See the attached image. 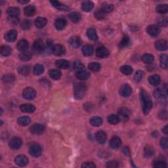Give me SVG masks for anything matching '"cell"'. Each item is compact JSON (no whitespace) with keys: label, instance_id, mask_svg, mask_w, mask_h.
I'll list each match as a JSON object with an SVG mask.
<instances>
[{"label":"cell","instance_id":"obj_1","mask_svg":"<svg viewBox=\"0 0 168 168\" xmlns=\"http://www.w3.org/2000/svg\"><path fill=\"white\" fill-rule=\"evenodd\" d=\"M140 96L143 112L145 114H148L152 107V103L151 97L144 89L140 90Z\"/></svg>","mask_w":168,"mask_h":168},{"label":"cell","instance_id":"obj_2","mask_svg":"<svg viewBox=\"0 0 168 168\" xmlns=\"http://www.w3.org/2000/svg\"><path fill=\"white\" fill-rule=\"evenodd\" d=\"M87 92V87L85 84L82 83L76 84L74 88V95L78 100H80L85 96Z\"/></svg>","mask_w":168,"mask_h":168},{"label":"cell","instance_id":"obj_3","mask_svg":"<svg viewBox=\"0 0 168 168\" xmlns=\"http://www.w3.org/2000/svg\"><path fill=\"white\" fill-rule=\"evenodd\" d=\"M36 91L32 87H26L23 91V97L26 100H31L36 97Z\"/></svg>","mask_w":168,"mask_h":168},{"label":"cell","instance_id":"obj_4","mask_svg":"<svg viewBox=\"0 0 168 168\" xmlns=\"http://www.w3.org/2000/svg\"><path fill=\"white\" fill-rule=\"evenodd\" d=\"M42 150L38 144H32L29 147V153L33 157H38L41 154Z\"/></svg>","mask_w":168,"mask_h":168},{"label":"cell","instance_id":"obj_5","mask_svg":"<svg viewBox=\"0 0 168 168\" xmlns=\"http://www.w3.org/2000/svg\"><path fill=\"white\" fill-rule=\"evenodd\" d=\"M131 93H132V88L129 84H124L121 85L120 89V94L121 96L127 98L131 95Z\"/></svg>","mask_w":168,"mask_h":168},{"label":"cell","instance_id":"obj_6","mask_svg":"<svg viewBox=\"0 0 168 168\" xmlns=\"http://www.w3.org/2000/svg\"><path fill=\"white\" fill-rule=\"evenodd\" d=\"M146 32L152 37L155 38L159 35L160 32V27L156 24H151L146 28Z\"/></svg>","mask_w":168,"mask_h":168},{"label":"cell","instance_id":"obj_7","mask_svg":"<svg viewBox=\"0 0 168 168\" xmlns=\"http://www.w3.org/2000/svg\"><path fill=\"white\" fill-rule=\"evenodd\" d=\"M23 145V140L19 137H15L12 138L9 143V145L10 148L13 150H17L21 147Z\"/></svg>","mask_w":168,"mask_h":168},{"label":"cell","instance_id":"obj_8","mask_svg":"<svg viewBox=\"0 0 168 168\" xmlns=\"http://www.w3.org/2000/svg\"><path fill=\"white\" fill-rule=\"evenodd\" d=\"M154 96L156 99L161 100V102L166 101L167 99V93L165 90L161 89V88L156 89L154 92Z\"/></svg>","mask_w":168,"mask_h":168},{"label":"cell","instance_id":"obj_9","mask_svg":"<svg viewBox=\"0 0 168 168\" xmlns=\"http://www.w3.org/2000/svg\"><path fill=\"white\" fill-rule=\"evenodd\" d=\"M52 52L54 55L57 56H61L65 55L66 53V49L63 45L60 44H56L52 47Z\"/></svg>","mask_w":168,"mask_h":168},{"label":"cell","instance_id":"obj_10","mask_svg":"<svg viewBox=\"0 0 168 168\" xmlns=\"http://www.w3.org/2000/svg\"><path fill=\"white\" fill-rule=\"evenodd\" d=\"M130 112L126 108L122 107L120 109L118 112V117L120 118V121H127L129 118Z\"/></svg>","mask_w":168,"mask_h":168},{"label":"cell","instance_id":"obj_11","mask_svg":"<svg viewBox=\"0 0 168 168\" xmlns=\"http://www.w3.org/2000/svg\"><path fill=\"white\" fill-rule=\"evenodd\" d=\"M45 129L44 126L41 124H35L30 127V132L33 135H41L44 133Z\"/></svg>","mask_w":168,"mask_h":168},{"label":"cell","instance_id":"obj_12","mask_svg":"<svg viewBox=\"0 0 168 168\" xmlns=\"http://www.w3.org/2000/svg\"><path fill=\"white\" fill-rule=\"evenodd\" d=\"M15 162L20 167L26 166L28 163V160L24 155H19L15 158Z\"/></svg>","mask_w":168,"mask_h":168},{"label":"cell","instance_id":"obj_13","mask_svg":"<svg viewBox=\"0 0 168 168\" xmlns=\"http://www.w3.org/2000/svg\"><path fill=\"white\" fill-rule=\"evenodd\" d=\"M96 55L97 57L101 58V59H104V58H106L109 55V51L105 47L100 46L99 47L96 49Z\"/></svg>","mask_w":168,"mask_h":168},{"label":"cell","instance_id":"obj_14","mask_svg":"<svg viewBox=\"0 0 168 168\" xmlns=\"http://www.w3.org/2000/svg\"><path fill=\"white\" fill-rule=\"evenodd\" d=\"M17 32L15 30H9L5 35V39L8 42H13L17 39Z\"/></svg>","mask_w":168,"mask_h":168},{"label":"cell","instance_id":"obj_15","mask_svg":"<svg viewBox=\"0 0 168 168\" xmlns=\"http://www.w3.org/2000/svg\"><path fill=\"white\" fill-rule=\"evenodd\" d=\"M109 145L113 149H118L121 145V140L118 137H113L110 140Z\"/></svg>","mask_w":168,"mask_h":168},{"label":"cell","instance_id":"obj_16","mask_svg":"<svg viewBox=\"0 0 168 168\" xmlns=\"http://www.w3.org/2000/svg\"><path fill=\"white\" fill-rule=\"evenodd\" d=\"M155 47L158 51H166L167 49V42L164 39H159L156 42Z\"/></svg>","mask_w":168,"mask_h":168},{"label":"cell","instance_id":"obj_17","mask_svg":"<svg viewBox=\"0 0 168 168\" xmlns=\"http://www.w3.org/2000/svg\"><path fill=\"white\" fill-rule=\"evenodd\" d=\"M20 110L24 113H32L36 111V107L31 104H23L20 106Z\"/></svg>","mask_w":168,"mask_h":168},{"label":"cell","instance_id":"obj_18","mask_svg":"<svg viewBox=\"0 0 168 168\" xmlns=\"http://www.w3.org/2000/svg\"><path fill=\"white\" fill-rule=\"evenodd\" d=\"M95 139L99 144H104L106 142V139H107V135L104 131H99L96 133Z\"/></svg>","mask_w":168,"mask_h":168},{"label":"cell","instance_id":"obj_19","mask_svg":"<svg viewBox=\"0 0 168 168\" xmlns=\"http://www.w3.org/2000/svg\"><path fill=\"white\" fill-rule=\"evenodd\" d=\"M66 26V20L63 18H59L55 22V26L58 30H63Z\"/></svg>","mask_w":168,"mask_h":168},{"label":"cell","instance_id":"obj_20","mask_svg":"<svg viewBox=\"0 0 168 168\" xmlns=\"http://www.w3.org/2000/svg\"><path fill=\"white\" fill-rule=\"evenodd\" d=\"M29 47L28 42L25 39H21L19 42H18L17 47L18 50L20 51V52H24L28 50Z\"/></svg>","mask_w":168,"mask_h":168},{"label":"cell","instance_id":"obj_21","mask_svg":"<svg viewBox=\"0 0 168 168\" xmlns=\"http://www.w3.org/2000/svg\"><path fill=\"white\" fill-rule=\"evenodd\" d=\"M33 49L37 52H41L44 50L45 44L41 39H37L33 43Z\"/></svg>","mask_w":168,"mask_h":168},{"label":"cell","instance_id":"obj_22","mask_svg":"<svg viewBox=\"0 0 168 168\" xmlns=\"http://www.w3.org/2000/svg\"><path fill=\"white\" fill-rule=\"evenodd\" d=\"M69 43L71 45V46L74 48H78L81 45V41L79 37L77 36H72L69 39Z\"/></svg>","mask_w":168,"mask_h":168},{"label":"cell","instance_id":"obj_23","mask_svg":"<svg viewBox=\"0 0 168 168\" xmlns=\"http://www.w3.org/2000/svg\"><path fill=\"white\" fill-rule=\"evenodd\" d=\"M90 74L86 70H82L78 71L76 74V77L79 79H81V80H86L88 78H89Z\"/></svg>","mask_w":168,"mask_h":168},{"label":"cell","instance_id":"obj_24","mask_svg":"<svg viewBox=\"0 0 168 168\" xmlns=\"http://www.w3.org/2000/svg\"><path fill=\"white\" fill-rule=\"evenodd\" d=\"M154 149L153 146L146 145L144 149V156L146 158H151L154 155Z\"/></svg>","mask_w":168,"mask_h":168},{"label":"cell","instance_id":"obj_25","mask_svg":"<svg viewBox=\"0 0 168 168\" xmlns=\"http://www.w3.org/2000/svg\"><path fill=\"white\" fill-rule=\"evenodd\" d=\"M50 3L51 4L52 6H53L54 7H55L57 9L60 11H67L69 10V7H67L66 5L62 4L61 3L57 1H50Z\"/></svg>","mask_w":168,"mask_h":168},{"label":"cell","instance_id":"obj_26","mask_svg":"<svg viewBox=\"0 0 168 168\" xmlns=\"http://www.w3.org/2000/svg\"><path fill=\"white\" fill-rule=\"evenodd\" d=\"M148 81L149 83L152 85H153V86H157V85L160 84L161 79L160 76L157 74H154L150 76L148 78Z\"/></svg>","mask_w":168,"mask_h":168},{"label":"cell","instance_id":"obj_27","mask_svg":"<svg viewBox=\"0 0 168 168\" xmlns=\"http://www.w3.org/2000/svg\"><path fill=\"white\" fill-rule=\"evenodd\" d=\"M36 12V7L33 5H28L24 8V13L27 17H32L35 15Z\"/></svg>","mask_w":168,"mask_h":168},{"label":"cell","instance_id":"obj_28","mask_svg":"<svg viewBox=\"0 0 168 168\" xmlns=\"http://www.w3.org/2000/svg\"><path fill=\"white\" fill-rule=\"evenodd\" d=\"M47 23V19L44 17H38L34 21L35 26L38 28H42L46 25Z\"/></svg>","mask_w":168,"mask_h":168},{"label":"cell","instance_id":"obj_29","mask_svg":"<svg viewBox=\"0 0 168 168\" xmlns=\"http://www.w3.org/2000/svg\"><path fill=\"white\" fill-rule=\"evenodd\" d=\"M94 4L91 1H85L81 4L82 10L85 12H89L93 9Z\"/></svg>","mask_w":168,"mask_h":168},{"label":"cell","instance_id":"obj_30","mask_svg":"<svg viewBox=\"0 0 168 168\" xmlns=\"http://www.w3.org/2000/svg\"><path fill=\"white\" fill-rule=\"evenodd\" d=\"M55 65L58 68L60 69H66L68 68L69 63L68 61L65 59H59L55 62Z\"/></svg>","mask_w":168,"mask_h":168},{"label":"cell","instance_id":"obj_31","mask_svg":"<svg viewBox=\"0 0 168 168\" xmlns=\"http://www.w3.org/2000/svg\"><path fill=\"white\" fill-rule=\"evenodd\" d=\"M89 122L94 127H99L103 124V119L99 116H93L90 118Z\"/></svg>","mask_w":168,"mask_h":168},{"label":"cell","instance_id":"obj_32","mask_svg":"<svg viewBox=\"0 0 168 168\" xmlns=\"http://www.w3.org/2000/svg\"><path fill=\"white\" fill-rule=\"evenodd\" d=\"M69 19L72 23H79L81 20V15L77 12H72L69 14Z\"/></svg>","mask_w":168,"mask_h":168},{"label":"cell","instance_id":"obj_33","mask_svg":"<svg viewBox=\"0 0 168 168\" xmlns=\"http://www.w3.org/2000/svg\"><path fill=\"white\" fill-rule=\"evenodd\" d=\"M87 34L89 38L91 41H96L98 39V36H97V33L96 32V30L93 28H91L88 29Z\"/></svg>","mask_w":168,"mask_h":168},{"label":"cell","instance_id":"obj_34","mask_svg":"<svg viewBox=\"0 0 168 168\" xmlns=\"http://www.w3.org/2000/svg\"><path fill=\"white\" fill-rule=\"evenodd\" d=\"M82 53L85 57L91 56L93 53V48L90 45H85L82 47Z\"/></svg>","mask_w":168,"mask_h":168},{"label":"cell","instance_id":"obj_35","mask_svg":"<svg viewBox=\"0 0 168 168\" xmlns=\"http://www.w3.org/2000/svg\"><path fill=\"white\" fill-rule=\"evenodd\" d=\"M62 76V73L59 70H51L49 72V76L51 79L54 80H58Z\"/></svg>","mask_w":168,"mask_h":168},{"label":"cell","instance_id":"obj_36","mask_svg":"<svg viewBox=\"0 0 168 168\" xmlns=\"http://www.w3.org/2000/svg\"><path fill=\"white\" fill-rule=\"evenodd\" d=\"M7 13L9 15V17H18L20 13V10L19 8L11 7L8 8L7 10Z\"/></svg>","mask_w":168,"mask_h":168},{"label":"cell","instance_id":"obj_37","mask_svg":"<svg viewBox=\"0 0 168 168\" xmlns=\"http://www.w3.org/2000/svg\"><path fill=\"white\" fill-rule=\"evenodd\" d=\"M30 121H31V120H30V118L28 116L20 117L19 118H18V120H17L18 124H19L21 126H28V124H30Z\"/></svg>","mask_w":168,"mask_h":168},{"label":"cell","instance_id":"obj_38","mask_svg":"<svg viewBox=\"0 0 168 168\" xmlns=\"http://www.w3.org/2000/svg\"><path fill=\"white\" fill-rule=\"evenodd\" d=\"M105 13H111L114 9V5L108 4V3H104L102 4L101 9H100Z\"/></svg>","mask_w":168,"mask_h":168},{"label":"cell","instance_id":"obj_39","mask_svg":"<svg viewBox=\"0 0 168 168\" xmlns=\"http://www.w3.org/2000/svg\"><path fill=\"white\" fill-rule=\"evenodd\" d=\"M141 59L143 62L145 64H151L154 61V56L151 54L146 53L143 55Z\"/></svg>","mask_w":168,"mask_h":168},{"label":"cell","instance_id":"obj_40","mask_svg":"<svg viewBox=\"0 0 168 168\" xmlns=\"http://www.w3.org/2000/svg\"><path fill=\"white\" fill-rule=\"evenodd\" d=\"M19 59L23 61H28L32 59V54L27 51L21 52V53L19 55Z\"/></svg>","mask_w":168,"mask_h":168},{"label":"cell","instance_id":"obj_41","mask_svg":"<svg viewBox=\"0 0 168 168\" xmlns=\"http://www.w3.org/2000/svg\"><path fill=\"white\" fill-rule=\"evenodd\" d=\"M15 79V76L13 74H5L2 78V80L5 84H10L13 82Z\"/></svg>","mask_w":168,"mask_h":168},{"label":"cell","instance_id":"obj_42","mask_svg":"<svg viewBox=\"0 0 168 168\" xmlns=\"http://www.w3.org/2000/svg\"><path fill=\"white\" fill-rule=\"evenodd\" d=\"M107 120L109 124L112 125H116L119 123V121H120V118H119L118 115L111 114L108 116Z\"/></svg>","mask_w":168,"mask_h":168},{"label":"cell","instance_id":"obj_43","mask_svg":"<svg viewBox=\"0 0 168 168\" xmlns=\"http://www.w3.org/2000/svg\"><path fill=\"white\" fill-rule=\"evenodd\" d=\"M12 49L8 45H3L1 47V54L4 57H8L11 54Z\"/></svg>","mask_w":168,"mask_h":168},{"label":"cell","instance_id":"obj_44","mask_svg":"<svg viewBox=\"0 0 168 168\" xmlns=\"http://www.w3.org/2000/svg\"><path fill=\"white\" fill-rule=\"evenodd\" d=\"M157 13L160 14H166L167 13L168 11V7L167 4H160L157 5L156 8Z\"/></svg>","mask_w":168,"mask_h":168},{"label":"cell","instance_id":"obj_45","mask_svg":"<svg viewBox=\"0 0 168 168\" xmlns=\"http://www.w3.org/2000/svg\"><path fill=\"white\" fill-rule=\"evenodd\" d=\"M44 67L42 65H36L34 68H33V74L36 75V76H39L42 73H44Z\"/></svg>","mask_w":168,"mask_h":168},{"label":"cell","instance_id":"obj_46","mask_svg":"<svg viewBox=\"0 0 168 168\" xmlns=\"http://www.w3.org/2000/svg\"><path fill=\"white\" fill-rule=\"evenodd\" d=\"M88 68L93 72H98L100 70V68H101V66H100L99 63L92 62L89 63V65H88Z\"/></svg>","mask_w":168,"mask_h":168},{"label":"cell","instance_id":"obj_47","mask_svg":"<svg viewBox=\"0 0 168 168\" xmlns=\"http://www.w3.org/2000/svg\"><path fill=\"white\" fill-rule=\"evenodd\" d=\"M167 55L166 54H162L160 56V66L164 69H167Z\"/></svg>","mask_w":168,"mask_h":168},{"label":"cell","instance_id":"obj_48","mask_svg":"<svg viewBox=\"0 0 168 168\" xmlns=\"http://www.w3.org/2000/svg\"><path fill=\"white\" fill-rule=\"evenodd\" d=\"M120 71L125 75H130L133 72V68L130 66L124 65L120 68Z\"/></svg>","mask_w":168,"mask_h":168},{"label":"cell","instance_id":"obj_49","mask_svg":"<svg viewBox=\"0 0 168 168\" xmlns=\"http://www.w3.org/2000/svg\"><path fill=\"white\" fill-rule=\"evenodd\" d=\"M30 68L28 65L22 66L19 68V72L23 76H28L30 74Z\"/></svg>","mask_w":168,"mask_h":168},{"label":"cell","instance_id":"obj_50","mask_svg":"<svg viewBox=\"0 0 168 168\" xmlns=\"http://www.w3.org/2000/svg\"><path fill=\"white\" fill-rule=\"evenodd\" d=\"M130 39L128 37V36L125 35L124 36V37L122 38L120 42V44H119V46H120V48H124L127 47L128 45L129 44Z\"/></svg>","mask_w":168,"mask_h":168},{"label":"cell","instance_id":"obj_51","mask_svg":"<svg viewBox=\"0 0 168 168\" xmlns=\"http://www.w3.org/2000/svg\"><path fill=\"white\" fill-rule=\"evenodd\" d=\"M32 26V23L30 20H23L20 23V27L24 30H29Z\"/></svg>","mask_w":168,"mask_h":168},{"label":"cell","instance_id":"obj_52","mask_svg":"<svg viewBox=\"0 0 168 168\" xmlns=\"http://www.w3.org/2000/svg\"><path fill=\"white\" fill-rule=\"evenodd\" d=\"M94 15L98 20H103L105 18V13L101 9H97L95 12Z\"/></svg>","mask_w":168,"mask_h":168},{"label":"cell","instance_id":"obj_53","mask_svg":"<svg viewBox=\"0 0 168 168\" xmlns=\"http://www.w3.org/2000/svg\"><path fill=\"white\" fill-rule=\"evenodd\" d=\"M153 166L156 168H165L167 167V164L163 160H156L154 162Z\"/></svg>","mask_w":168,"mask_h":168},{"label":"cell","instance_id":"obj_54","mask_svg":"<svg viewBox=\"0 0 168 168\" xmlns=\"http://www.w3.org/2000/svg\"><path fill=\"white\" fill-rule=\"evenodd\" d=\"M157 23L158 24L159 26H164V27H166L167 26V19L166 17H160L159 19H158Z\"/></svg>","mask_w":168,"mask_h":168},{"label":"cell","instance_id":"obj_55","mask_svg":"<svg viewBox=\"0 0 168 168\" xmlns=\"http://www.w3.org/2000/svg\"><path fill=\"white\" fill-rule=\"evenodd\" d=\"M144 72L141 70H138V71H137V72L135 73V76H134V79H135V80L137 82L140 81V80H142V79L144 77Z\"/></svg>","mask_w":168,"mask_h":168},{"label":"cell","instance_id":"obj_56","mask_svg":"<svg viewBox=\"0 0 168 168\" xmlns=\"http://www.w3.org/2000/svg\"><path fill=\"white\" fill-rule=\"evenodd\" d=\"M160 146L163 149H167L168 147V139L167 137H164L160 140Z\"/></svg>","mask_w":168,"mask_h":168},{"label":"cell","instance_id":"obj_57","mask_svg":"<svg viewBox=\"0 0 168 168\" xmlns=\"http://www.w3.org/2000/svg\"><path fill=\"white\" fill-rule=\"evenodd\" d=\"M8 22L11 24H17L19 22V19L18 17H9L7 19Z\"/></svg>","mask_w":168,"mask_h":168},{"label":"cell","instance_id":"obj_58","mask_svg":"<svg viewBox=\"0 0 168 168\" xmlns=\"http://www.w3.org/2000/svg\"><path fill=\"white\" fill-rule=\"evenodd\" d=\"M106 167L108 168H116L119 167L118 163L116 161H110L107 162L106 165Z\"/></svg>","mask_w":168,"mask_h":168},{"label":"cell","instance_id":"obj_59","mask_svg":"<svg viewBox=\"0 0 168 168\" xmlns=\"http://www.w3.org/2000/svg\"><path fill=\"white\" fill-rule=\"evenodd\" d=\"M81 167L83 168H95L96 165L91 161H86L81 165Z\"/></svg>","mask_w":168,"mask_h":168},{"label":"cell","instance_id":"obj_60","mask_svg":"<svg viewBox=\"0 0 168 168\" xmlns=\"http://www.w3.org/2000/svg\"><path fill=\"white\" fill-rule=\"evenodd\" d=\"M74 67H75L76 69L79 70H79H83V68H84V65H82L81 63L79 62V61H77V62H76V63H74Z\"/></svg>","mask_w":168,"mask_h":168},{"label":"cell","instance_id":"obj_61","mask_svg":"<svg viewBox=\"0 0 168 168\" xmlns=\"http://www.w3.org/2000/svg\"><path fill=\"white\" fill-rule=\"evenodd\" d=\"M167 125H166V126H165L163 129H162V132L164 133V134H166V135H167L168 134V128H167Z\"/></svg>","mask_w":168,"mask_h":168},{"label":"cell","instance_id":"obj_62","mask_svg":"<svg viewBox=\"0 0 168 168\" xmlns=\"http://www.w3.org/2000/svg\"><path fill=\"white\" fill-rule=\"evenodd\" d=\"M123 152L126 155H129V148H128V147H125L124 148Z\"/></svg>","mask_w":168,"mask_h":168},{"label":"cell","instance_id":"obj_63","mask_svg":"<svg viewBox=\"0 0 168 168\" xmlns=\"http://www.w3.org/2000/svg\"><path fill=\"white\" fill-rule=\"evenodd\" d=\"M18 1H19V3H20V4H27V3H28L29 1H26V0H18Z\"/></svg>","mask_w":168,"mask_h":168}]
</instances>
